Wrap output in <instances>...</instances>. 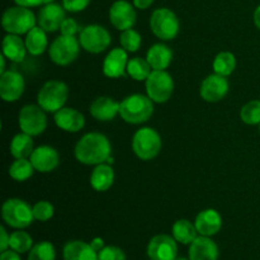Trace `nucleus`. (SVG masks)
Returning <instances> with one entry per match:
<instances>
[{
	"instance_id": "f257e3e1",
	"label": "nucleus",
	"mask_w": 260,
	"mask_h": 260,
	"mask_svg": "<svg viewBox=\"0 0 260 260\" xmlns=\"http://www.w3.org/2000/svg\"><path fill=\"white\" fill-rule=\"evenodd\" d=\"M76 160L84 165H99L108 162L112 154V146L107 136L99 132L84 135L74 150Z\"/></svg>"
},
{
	"instance_id": "f03ea898",
	"label": "nucleus",
	"mask_w": 260,
	"mask_h": 260,
	"mask_svg": "<svg viewBox=\"0 0 260 260\" xmlns=\"http://www.w3.org/2000/svg\"><path fill=\"white\" fill-rule=\"evenodd\" d=\"M152 114H154V102L144 94H132L121 102L119 116L127 123H145L151 118Z\"/></svg>"
},
{
	"instance_id": "7ed1b4c3",
	"label": "nucleus",
	"mask_w": 260,
	"mask_h": 260,
	"mask_svg": "<svg viewBox=\"0 0 260 260\" xmlns=\"http://www.w3.org/2000/svg\"><path fill=\"white\" fill-rule=\"evenodd\" d=\"M36 15L29 8L15 5L10 7L3 13L2 24L7 33L12 35H27L33 27H36Z\"/></svg>"
},
{
	"instance_id": "20e7f679",
	"label": "nucleus",
	"mask_w": 260,
	"mask_h": 260,
	"mask_svg": "<svg viewBox=\"0 0 260 260\" xmlns=\"http://www.w3.org/2000/svg\"><path fill=\"white\" fill-rule=\"evenodd\" d=\"M162 142L156 129L142 127L135 132L132 137V150L139 159L149 161L160 154Z\"/></svg>"
},
{
	"instance_id": "39448f33",
	"label": "nucleus",
	"mask_w": 260,
	"mask_h": 260,
	"mask_svg": "<svg viewBox=\"0 0 260 260\" xmlns=\"http://www.w3.org/2000/svg\"><path fill=\"white\" fill-rule=\"evenodd\" d=\"M69 96V88L63 81L50 80L43 84L37 94L38 106L46 112L56 113L65 106Z\"/></svg>"
},
{
	"instance_id": "423d86ee",
	"label": "nucleus",
	"mask_w": 260,
	"mask_h": 260,
	"mask_svg": "<svg viewBox=\"0 0 260 260\" xmlns=\"http://www.w3.org/2000/svg\"><path fill=\"white\" fill-rule=\"evenodd\" d=\"M2 217L8 226L14 229L28 228L35 220L33 207L19 198H10L5 201L2 207Z\"/></svg>"
},
{
	"instance_id": "0eeeda50",
	"label": "nucleus",
	"mask_w": 260,
	"mask_h": 260,
	"mask_svg": "<svg viewBox=\"0 0 260 260\" xmlns=\"http://www.w3.org/2000/svg\"><path fill=\"white\" fill-rule=\"evenodd\" d=\"M150 28L157 38L162 41L174 40L179 33L180 22L177 14L168 8H159L150 17Z\"/></svg>"
},
{
	"instance_id": "6e6552de",
	"label": "nucleus",
	"mask_w": 260,
	"mask_h": 260,
	"mask_svg": "<svg viewBox=\"0 0 260 260\" xmlns=\"http://www.w3.org/2000/svg\"><path fill=\"white\" fill-rule=\"evenodd\" d=\"M80 42L75 36H58L48 48L52 62L58 66H68L76 60L80 52Z\"/></svg>"
},
{
	"instance_id": "1a4fd4ad",
	"label": "nucleus",
	"mask_w": 260,
	"mask_h": 260,
	"mask_svg": "<svg viewBox=\"0 0 260 260\" xmlns=\"http://www.w3.org/2000/svg\"><path fill=\"white\" fill-rule=\"evenodd\" d=\"M174 91V80L165 70H152L146 79L147 96L154 103H167Z\"/></svg>"
},
{
	"instance_id": "9d476101",
	"label": "nucleus",
	"mask_w": 260,
	"mask_h": 260,
	"mask_svg": "<svg viewBox=\"0 0 260 260\" xmlns=\"http://www.w3.org/2000/svg\"><path fill=\"white\" fill-rule=\"evenodd\" d=\"M20 129L29 136H38L47 128V116L45 109L36 104H27L23 107L18 116Z\"/></svg>"
},
{
	"instance_id": "9b49d317",
	"label": "nucleus",
	"mask_w": 260,
	"mask_h": 260,
	"mask_svg": "<svg viewBox=\"0 0 260 260\" xmlns=\"http://www.w3.org/2000/svg\"><path fill=\"white\" fill-rule=\"evenodd\" d=\"M112 37L107 28L99 24H89L81 29L79 42L89 53H101L111 45Z\"/></svg>"
},
{
	"instance_id": "f8f14e48",
	"label": "nucleus",
	"mask_w": 260,
	"mask_h": 260,
	"mask_svg": "<svg viewBox=\"0 0 260 260\" xmlns=\"http://www.w3.org/2000/svg\"><path fill=\"white\" fill-rule=\"evenodd\" d=\"M229 89H230V85H229L226 76L213 73L203 79V81L201 83L200 95L205 102L217 103L225 98L226 94L229 93Z\"/></svg>"
},
{
	"instance_id": "ddd939ff",
	"label": "nucleus",
	"mask_w": 260,
	"mask_h": 260,
	"mask_svg": "<svg viewBox=\"0 0 260 260\" xmlns=\"http://www.w3.org/2000/svg\"><path fill=\"white\" fill-rule=\"evenodd\" d=\"M177 240L165 234L154 236L147 245L150 260H175L178 258Z\"/></svg>"
},
{
	"instance_id": "4468645a",
	"label": "nucleus",
	"mask_w": 260,
	"mask_h": 260,
	"mask_svg": "<svg viewBox=\"0 0 260 260\" xmlns=\"http://www.w3.org/2000/svg\"><path fill=\"white\" fill-rule=\"evenodd\" d=\"M135 5L126 0H117L109 8V20L112 25L118 30L129 29L135 25L137 19Z\"/></svg>"
},
{
	"instance_id": "2eb2a0df",
	"label": "nucleus",
	"mask_w": 260,
	"mask_h": 260,
	"mask_svg": "<svg viewBox=\"0 0 260 260\" xmlns=\"http://www.w3.org/2000/svg\"><path fill=\"white\" fill-rule=\"evenodd\" d=\"M24 89V78L18 71L8 70L0 76V96L4 102H17L23 95Z\"/></svg>"
},
{
	"instance_id": "dca6fc26",
	"label": "nucleus",
	"mask_w": 260,
	"mask_h": 260,
	"mask_svg": "<svg viewBox=\"0 0 260 260\" xmlns=\"http://www.w3.org/2000/svg\"><path fill=\"white\" fill-rule=\"evenodd\" d=\"M66 19V10L62 5L57 3H50L41 8L38 13L37 23L46 32H56L60 30L61 24Z\"/></svg>"
},
{
	"instance_id": "f3484780",
	"label": "nucleus",
	"mask_w": 260,
	"mask_h": 260,
	"mask_svg": "<svg viewBox=\"0 0 260 260\" xmlns=\"http://www.w3.org/2000/svg\"><path fill=\"white\" fill-rule=\"evenodd\" d=\"M29 160L35 167L36 172L50 173L55 170L60 164V155H58L57 150L53 147L42 145L33 150Z\"/></svg>"
},
{
	"instance_id": "a211bd4d",
	"label": "nucleus",
	"mask_w": 260,
	"mask_h": 260,
	"mask_svg": "<svg viewBox=\"0 0 260 260\" xmlns=\"http://www.w3.org/2000/svg\"><path fill=\"white\" fill-rule=\"evenodd\" d=\"M127 63H128V55L127 51L122 47L113 48L109 51L103 61V74L107 78L117 79L121 76H126Z\"/></svg>"
},
{
	"instance_id": "6ab92c4d",
	"label": "nucleus",
	"mask_w": 260,
	"mask_h": 260,
	"mask_svg": "<svg viewBox=\"0 0 260 260\" xmlns=\"http://www.w3.org/2000/svg\"><path fill=\"white\" fill-rule=\"evenodd\" d=\"M53 121L58 128L71 134L79 132L85 126V117L83 116V113L78 109L69 108V107H62L58 109L53 116Z\"/></svg>"
},
{
	"instance_id": "aec40b11",
	"label": "nucleus",
	"mask_w": 260,
	"mask_h": 260,
	"mask_svg": "<svg viewBox=\"0 0 260 260\" xmlns=\"http://www.w3.org/2000/svg\"><path fill=\"white\" fill-rule=\"evenodd\" d=\"M119 107H121V103L116 102L111 96H98L91 102L89 112L96 121L108 122L116 118L117 114H119Z\"/></svg>"
},
{
	"instance_id": "412c9836",
	"label": "nucleus",
	"mask_w": 260,
	"mask_h": 260,
	"mask_svg": "<svg viewBox=\"0 0 260 260\" xmlns=\"http://www.w3.org/2000/svg\"><path fill=\"white\" fill-rule=\"evenodd\" d=\"M196 229L198 234L202 236H213L222 228V217L220 213L213 208L201 211L194 221Z\"/></svg>"
},
{
	"instance_id": "4be33fe9",
	"label": "nucleus",
	"mask_w": 260,
	"mask_h": 260,
	"mask_svg": "<svg viewBox=\"0 0 260 260\" xmlns=\"http://www.w3.org/2000/svg\"><path fill=\"white\" fill-rule=\"evenodd\" d=\"M218 246L208 236H198L189 246V260H217Z\"/></svg>"
},
{
	"instance_id": "5701e85b",
	"label": "nucleus",
	"mask_w": 260,
	"mask_h": 260,
	"mask_svg": "<svg viewBox=\"0 0 260 260\" xmlns=\"http://www.w3.org/2000/svg\"><path fill=\"white\" fill-rule=\"evenodd\" d=\"M63 260H98V251L85 241H69L63 246Z\"/></svg>"
},
{
	"instance_id": "b1692460",
	"label": "nucleus",
	"mask_w": 260,
	"mask_h": 260,
	"mask_svg": "<svg viewBox=\"0 0 260 260\" xmlns=\"http://www.w3.org/2000/svg\"><path fill=\"white\" fill-rule=\"evenodd\" d=\"M27 52L25 42L18 35L8 33L3 38V55L12 62H22Z\"/></svg>"
},
{
	"instance_id": "393cba45",
	"label": "nucleus",
	"mask_w": 260,
	"mask_h": 260,
	"mask_svg": "<svg viewBox=\"0 0 260 260\" xmlns=\"http://www.w3.org/2000/svg\"><path fill=\"white\" fill-rule=\"evenodd\" d=\"M146 60L149 61L152 70H165L172 63L173 52L164 43H155L147 51Z\"/></svg>"
},
{
	"instance_id": "a878e982",
	"label": "nucleus",
	"mask_w": 260,
	"mask_h": 260,
	"mask_svg": "<svg viewBox=\"0 0 260 260\" xmlns=\"http://www.w3.org/2000/svg\"><path fill=\"white\" fill-rule=\"evenodd\" d=\"M114 183V170L111 164L95 165L90 175V185L96 192H106Z\"/></svg>"
},
{
	"instance_id": "bb28decb",
	"label": "nucleus",
	"mask_w": 260,
	"mask_h": 260,
	"mask_svg": "<svg viewBox=\"0 0 260 260\" xmlns=\"http://www.w3.org/2000/svg\"><path fill=\"white\" fill-rule=\"evenodd\" d=\"M46 33L47 32L43 28H41L40 25L38 27L36 25L27 33L24 41L25 47H27V51L32 56H40L41 53L46 51L48 46V40Z\"/></svg>"
},
{
	"instance_id": "cd10ccee",
	"label": "nucleus",
	"mask_w": 260,
	"mask_h": 260,
	"mask_svg": "<svg viewBox=\"0 0 260 260\" xmlns=\"http://www.w3.org/2000/svg\"><path fill=\"white\" fill-rule=\"evenodd\" d=\"M33 150V140L32 136L24 134H18L13 137L10 142V154L14 159H27L32 155Z\"/></svg>"
},
{
	"instance_id": "c85d7f7f",
	"label": "nucleus",
	"mask_w": 260,
	"mask_h": 260,
	"mask_svg": "<svg viewBox=\"0 0 260 260\" xmlns=\"http://www.w3.org/2000/svg\"><path fill=\"white\" fill-rule=\"evenodd\" d=\"M173 238L180 244H184V245H190L196 239L198 238L197 229L196 225H193L190 221L185 220H178L175 221V223L173 225Z\"/></svg>"
},
{
	"instance_id": "c756f323",
	"label": "nucleus",
	"mask_w": 260,
	"mask_h": 260,
	"mask_svg": "<svg viewBox=\"0 0 260 260\" xmlns=\"http://www.w3.org/2000/svg\"><path fill=\"white\" fill-rule=\"evenodd\" d=\"M152 73V68L149 61L142 57H134L128 60L127 63V74L136 81H146L150 74Z\"/></svg>"
},
{
	"instance_id": "7c9ffc66",
	"label": "nucleus",
	"mask_w": 260,
	"mask_h": 260,
	"mask_svg": "<svg viewBox=\"0 0 260 260\" xmlns=\"http://www.w3.org/2000/svg\"><path fill=\"white\" fill-rule=\"evenodd\" d=\"M236 69V57L233 52L223 51L220 52L213 60V71L218 75L230 76Z\"/></svg>"
},
{
	"instance_id": "2f4dec72",
	"label": "nucleus",
	"mask_w": 260,
	"mask_h": 260,
	"mask_svg": "<svg viewBox=\"0 0 260 260\" xmlns=\"http://www.w3.org/2000/svg\"><path fill=\"white\" fill-rule=\"evenodd\" d=\"M35 167L30 160L28 159H15V161L10 165L9 175L17 182H25L29 179L35 173Z\"/></svg>"
},
{
	"instance_id": "473e14b6",
	"label": "nucleus",
	"mask_w": 260,
	"mask_h": 260,
	"mask_svg": "<svg viewBox=\"0 0 260 260\" xmlns=\"http://www.w3.org/2000/svg\"><path fill=\"white\" fill-rule=\"evenodd\" d=\"M9 248L17 253L24 254L33 248V240L29 234L25 231H14L10 235Z\"/></svg>"
},
{
	"instance_id": "72a5a7b5",
	"label": "nucleus",
	"mask_w": 260,
	"mask_h": 260,
	"mask_svg": "<svg viewBox=\"0 0 260 260\" xmlns=\"http://www.w3.org/2000/svg\"><path fill=\"white\" fill-rule=\"evenodd\" d=\"M56 250L55 246L48 241H41V243L33 245L30 249L28 260H55Z\"/></svg>"
},
{
	"instance_id": "f704fd0d",
	"label": "nucleus",
	"mask_w": 260,
	"mask_h": 260,
	"mask_svg": "<svg viewBox=\"0 0 260 260\" xmlns=\"http://www.w3.org/2000/svg\"><path fill=\"white\" fill-rule=\"evenodd\" d=\"M119 42H121L122 48L126 50L127 52H136L141 47L142 38L137 30L129 28V29L122 30L121 36H119Z\"/></svg>"
},
{
	"instance_id": "c9c22d12",
	"label": "nucleus",
	"mask_w": 260,
	"mask_h": 260,
	"mask_svg": "<svg viewBox=\"0 0 260 260\" xmlns=\"http://www.w3.org/2000/svg\"><path fill=\"white\" fill-rule=\"evenodd\" d=\"M240 118L244 123L255 126L260 124V101H250L241 108Z\"/></svg>"
},
{
	"instance_id": "e433bc0d",
	"label": "nucleus",
	"mask_w": 260,
	"mask_h": 260,
	"mask_svg": "<svg viewBox=\"0 0 260 260\" xmlns=\"http://www.w3.org/2000/svg\"><path fill=\"white\" fill-rule=\"evenodd\" d=\"M53 213H55V208L47 201H40V202H37L33 206V216H35V220L46 222V221L51 220L53 217Z\"/></svg>"
},
{
	"instance_id": "4c0bfd02",
	"label": "nucleus",
	"mask_w": 260,
	"mask_h": 260,
	"mask_svg": "<svg viewBox=\"0 0 260 260\" xmlns=\"http://www.w3.org/2000/svg\"><path fill=\"white\" fill-rule=\"evenodd\" d=\"M98 260H126V254L118 246H104L98 253Z\"/></svg>"
},
{
	"instance_id": "58836bf2",
	"label": "nucleus",
	"mask_w": 260,
	"mask_h": 260,
	"mask_svg": "<svg viewBox=\"0 0 260 260\" xmlns=\"http://www.w3.org/2000/svg\"><path fill=\"white\" fill-rule=\"evenodd\" d=\"M90 4V0H62V7L66 12L79 13L83 12Z\"/></svg>"
},
{
	"instance_id": "ea45409f",
	"label": "nucleus",
	"mask_w": 260,
	"mask_h": 260,
	"mask_svg": "<svg viewBox=\"0 0 260 260\" xmlns=\"http://www.w3.org/2000/svg\"><path fill=\"white\" fill-rule=\"evenodd\" d=\"M60 32L63 36H75L76 33H80L81 29L80 25L78 24V22L75 19H73V18H66L62 22V24H61Z\"/></svg>"
},
{
	"instance_id": "a19ab883",
	"label": "nucleus",
	"mask_w": 260,
	"mask_h": 260,
	"mask_svg": "<svg viewBox=\"0 0 260 260\" xmlns=\"http://www.w3.org/2000/svg\"><path fill=\"white\" fill-rule=\"evenodd\" d=\"M17 5H22V7L27 8H35V7H41V5L50 4L53 3L55 0H14Z\"/></svg>"
},
{
	"instance_id": "79ce46f5",
	"label": "nucleus",
	"mask_w": 260,
	"mask_h": 260,
	"mask_svg": "<svg viewBox=\"0 0 260 260\" xmlns=\"http://www.w3.org/2000/svg\"><path fill=\"white\" fill-rule=\"evenodd\" d=\"M0 234H2V236H0V250L5 251L8 248H9V241H10V236L8 235L7 230H5L4 226H2L0 228Z\"/></svg>"
},
{
	"instance_id": "37998d69",
	"label": "nucleus",
	"mask_w": 260,
	"mask_h": 260,
	"mask_svg": "<svg viewBox=\"0 0 260 260\" xmlns=\"http://www.w3.org/2000/svg\"><path fill=\"white\" fill-rule=\"evenodd\" d=\"M132 2H134L135 8L141 10L149 9V8L154 4V0H132Z\"/></svg>"
},
{
	"instance_id": "c03bdc74",
	"label": "nucleus",
	"mask_w": 260,
	"mask_h": 260,
	"mask_svg": "<svg viewBox=\"0 0 260 260\" xmlns=\"http://www.w3.org/2000/svg\"><path fill=\"white\" fill-rule=\"evenodd\" d=\"M18 254L19 253H17V251L14 250H5L3 251L2 255H0V260H22Z\"/></svg>"
},
{
	"instance_id": "a18cd8bd",
	"label": "nucleus",
	"mask_w": 260,
	"mask_h": 260,
	"mask_svg": "<svg viewBox=\"0 0 260 260\" xmlns=\"http://www.w3.org/2000/svg\"><path fill=\"white\" fill-rule=\"evenodd\" d=\"M90 245L93 246V249L95 251H101L102 249L104 248V241H103V239L102 238H94L93 240H91V243H90Z\"/></svg>"
},
{
	"instance_id": "49530a36",
	"label": "nucleus",
	"mask_w": 260,
	"mask_h": 260,
	"mask_svg": "<svg viewBox=\"0 0 260 260\" xmlns=\"http://www.w3.org/2000/svg\"><path fill=\"white\" fill-rule=\"evenodd\" d=\"M254 23H255L256 28L260 30V5H258L254 12Z\"/></svg>"
},
{
	"instance_id": "de8ad7c7",
	"label": "nucleus",
	"mask_w": 260,
	"mask_h": 260,
	"mask_svg": "<svg viewBox=\"0 0 260 260\" xmlns=\"http://www.w3.org/2000/svg\"><path fill=\"white\" fill-rule=\"evenodd\" d=\"M5 58L7 57L2 53V56H0V62H2V66H0V74H4L5 71H7L5 70Z\"/></svg>"
},
{
	"instance_id": "09e8293b",
	"label": "nucleus",
	"mask_w": 260,
	"mask_h": 260,
	"mask_svg": "<svg viewBox=\"0 0 260 260\" xmlns=\"http://www.w3.org/2000/svg\"><path fill=\"white\" fill-rule=\"evenodd\" d=\"M175 260H189V259H187V258H182V256H179V258H177Z\"/></svg>"
},
{
	"instance_id": "8fccbe9b",
	"label": "nucleus",
	"mask_w": 260,
	"mask_h": 260,
	"mask_svg": "<svg viewBox=\"0 0 260 260\" xmlns=\"http://www.w3.org/2000/svg\"><path fill=\"white\" fill-rule=\"evenodd\" d=\"M259 131H260V124H259Z\"/></svg>"
}]
</instances>
